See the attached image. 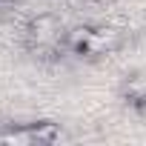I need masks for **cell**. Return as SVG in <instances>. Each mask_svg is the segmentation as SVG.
<instances>
[{"mask_svg":"<svg viewBox=\"0 0 146 146\" xmlns=\"http://www.w3.org/2000/svg\"><path fill=\"white\" fill-rule=\"evenodd\" d=\"M92 3H95V6H103V9H106V6H112V3H117V0H92Z\"/></svg>","mask_w":146,"mask_h":146,"instance_id":"52a82bcc","label":"cell"},{"mask_svg":"<svg viewBox=\"0 0 146 146\" xmlns=\"http://www.w3.org/2000/svg\"><path fill=\"white\" fill-rule=\"evenodd\" d=\"M135 115H137L140 120H146V95L135 98Z\"/></svg>","mask_w":146,"mask_h":146,"instance_id":"5b68a950","label":"cell"},{"mask_svg":"<svg viewBox=\"0 0 146 146\" xmlns=\"http://www.w3.org/2000/svg\"><path fill=\"white\" fill-rule=\"evenodd\" d=\"M29 126H32L35 143H46V146H52V143H57V140L63 137V132H60V123L40 120V123H29Z\"/></svg>","mask_w":146,"mask_h":146,"instance_id":"3957f363","label":"cell"},{"mask_svg":"<svg viewBox=\"0 0 146 146\" xmlns=\"http://www.w3.org/2000/svg\"><path fill=\"white\" fill-rule=\"evenodd\" d=\"M0 143H9V146H32L35 143V135H32V126H9L0 132Z\"/></svg>","mask_w":146,"mask_h":146,"instance_id":"277c9868","label":"cell"},{"mask_svg":"<svg viewBox=\"0 0 146 146\" xmlns=\"http://www.w3.org/2000/svg\"><path fill=\"white\" fill-rule=\"evenodd\" d=\"M57 37H63V35H60V20H57V15H52V12H40V15H35V17L26 23V40H29V46L57 43Z\"/></svg>","mask_w":146,"mask_h":146,"instance_id":"6da1fadb","label":"cell"},{"mask_svg":"<svg viewBox=\"0 0 146 146\" xmlns=\"http://www.w3.org/2000/svg\"><path fill=\"white\" fill-rule=\"evenodd\" d=\"M120 43H123V35L115 26H92V35H89L83 54H109V52L120 49Z\"/></svg>","mask_w":146,"mask_h":146,"instance_id":"7a4b0ae2","label":"cell"},{"mask_svg":"<svg viewBox=\"0 0 146 146\" xmlns=\"http://www.w3.org/2000/svg\"><path fill=\"white\" fill-rule=\"evenodd\" d=\"M17 3H23V0H0V6H9V9H15Z\"/></svg>","mask_w":146,"mask_h":146,"instance_id":"8992f818","label":"cell"}]
</instances>
